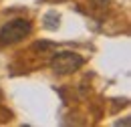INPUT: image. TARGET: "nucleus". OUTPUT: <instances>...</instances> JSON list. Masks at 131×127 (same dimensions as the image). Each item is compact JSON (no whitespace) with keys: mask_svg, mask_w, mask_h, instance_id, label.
<instances>
[{"mask_svg":"<svg viewBox=\"0 0 131 127\" xmlns=\"http://www.w3.org/2000/svg\"><path fill=\"white\" fill-rule=\"evenodd\" d=\"M32 32V22L26 18H14L8 20L2 28H0V45H16L24 36H28Z\"/></svg>","mask_w":131,"mask_h":127,"instance_id":"f257e3e1","label":"nucleus"},{"mask_svg":"<svg viewBox=\"0 0 131 127\" xmlns=\"http://www.w3.org/2000/svg\"><path fill=\"white\" fill-rule=\"evenodd\" d=\"M83 65H85V59H83L81 55L73 52V50L54 52L52 59H50V69H52V73H57V75H61V77H63V75H73V73H77Z\"/></svg>","mask_w":131,"mask_h":127,"instance_id":"f03ea898","label":"nucleus"},{"mask_svg":"<svg viewBox=\"0 0 131 127\" xmlns=\"http://www.w3.org/2000/svg\"><path fill=\"white\" fill-rule=\"evenodd\" d=\"M59 12H54V10H50V12H47L45 14V26L49 28V30H54L57 26H59Z\"/></svg>","mask_w":131,"mask_h":127,"instance_id":"7ed1b4c3","label":"nucleus"},{"mask_svg":"<svg viewBox=\"0 0 131 127\" xmlns=\"http://www.w3.org/2000/svg\"><path fill=\"white\" fill-rule=\"evenodd\" d=\"M91 2H93V4H95V6H99V8H107V6H109V2H111V0H91Z\"/></svg>","mask_w":131,"mask_h":127,"instance_id":"20e7f679","label":"nucleus"},{"mask_svg":"<svg viewBox=\"0 0 131 127\" xmlns=\"http://www.w3.org/2000/svg\"><path fill=\"white\" fill-rule=\"evenodd\" d=\"M117 125H129V119H123V121H117Z\"/></svg>","mask_w":131,"mask_h":127,"instance_id":"39448f33","label":"nucleus"}]
</instances>
